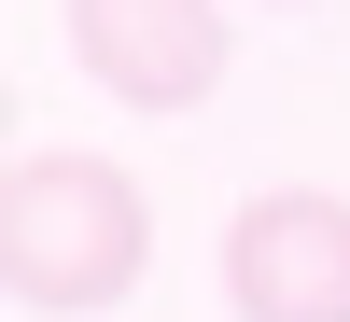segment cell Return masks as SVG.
I'll use <instances>...</instances> for the list:
<instances>
[{
	"instance_id": "obj_1",
	"label": "cell",
	"mask_w": 350,
	"mask_h": 322,
	"mask_svg": "<svg viewBox=\"0 0 350 322\" xmlns=\"http://www.w3.org/2000/svg\"><path fill=\"white\" fill-rule=\"evenodd\" d=\"M140 252H154V196H140L112 155H84V140L14 155V183H0V280H14L28 322L112 308L140 280Z\"/></svg>"
},
{
	"instance_id": "obj_2",
	"label": "cell",
	"mask_w": 350,
	"mask_h": 322,
	"mask_svg": "<svg viewBox=\"0 0 350 322\" xmlns=\"http://www.w3.org/2000/svg\"><path fill=\"white\" fill-rule=\"evenodd\" d=\"M224 308L239 322H350V196L280 183L224 224Z\"/></svg>"
},
{
	"instance_id": "obj_3",
	"label": "cell",
	"mask_w": 350,
	"mask_h": 322,
	"mask_svg": "<svg viewBox=\"0 0 350 322\" xmlns=\"http://www.w3.org/2000/svg\"><path fill=\"white\" fill-rule=\"evenodd\" d=\"M70 56L126 112H196L239 56V28H224V0H70Z\"/></svg>"
}]
</instances>
